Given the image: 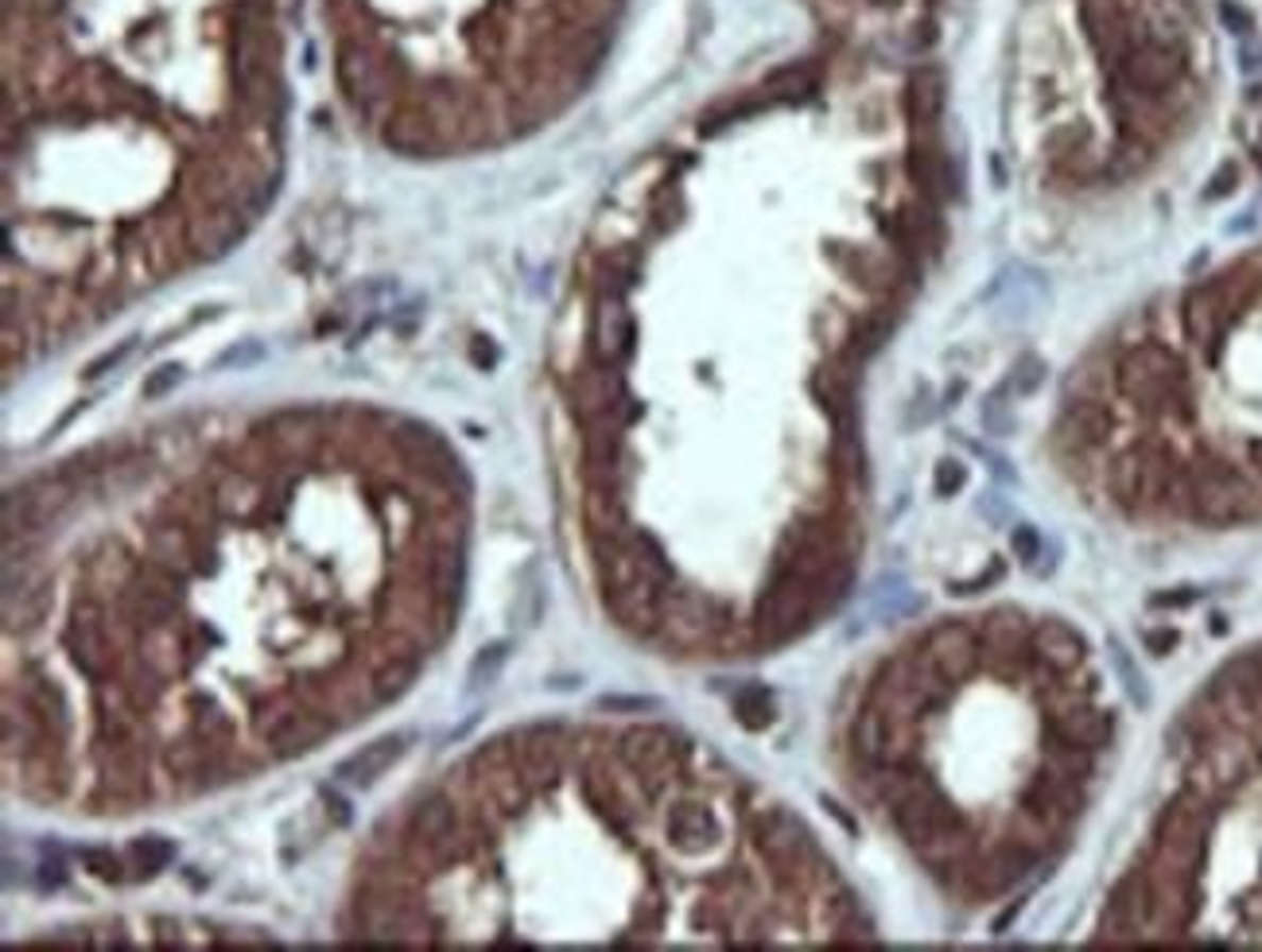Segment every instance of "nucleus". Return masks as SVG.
<instances>
[{"label": "nucleus", "instance_id": "ddd939ff", "mask_svg": "<svg viewBox=\"0 0 1262 952\" xmlns=\"http://www.w3.org/2000/svg\"><path fill=\"white\" fill-rule=\"evenodd\" d=\"M180 377H183V366H175V362L159 366L156 374L144 381V401H159L164 393H171V389L180 386Z\"/></svg>", "mask_w": 1262, "mask_h": 952}, {"label": "nucleus", "instance_id": "f3484780", "mask_svg": "<svg viewBox=\"0 0 1262 952\" xmlns=\"http://www.w3.org/2000/svg\"><path fill=\"white\" fill-rule=\"evenodd\" d=\"M1010 541H1014V552L1022 556V564H1034V560H1041V533H1037L1034 525H1018Z\"/></svg>", "mask_w": 1262, "mask_h": 952}, {"label": "nucleus", "instance_id": "f03ea898", "mask_svg": "<svg viewBox=\"0 0 1262 952\" xmlns=\"http://www.w3.org/2000/svg\"><path fill=\"white\" fill-rule=\"evenodd\" d=\"M1184 510L1193 513L1200 525H1247L1259 517V502H1255L1251 482L1228 463H1208L1193 466L1184 475Z\"/></svg>", "mask_w": 1262, "mask_h": 952}, {"label": "nucleus", "instance_id": "4be33fe9", "mask_svg": "<svg viewBox=\"0 0 1262 952\" xmlns=\"http://www.w3.org/2000/svg\"><path fill=\"white\" fill-rule=\"evenodd\" d=\"M1196 599H1200V591L1177 588L1173 595H1154V599H1149V607H1189V602H1196Z\"/></svg>", "mask_w": 1262, "mask_h": 952}, {"label": "nucleus", "instance_id": "423d86ee", "mask_svg": "<svg viewBox=\"0 0 1262 952\" xmlns=\"http://www.w3.org/2000/svg\"><path fill=\"white\" fill-rule=\"evenodd\" d=\"M405 743H408L405 735H385V738H377V743H370V747H361L358 754H349V759H342L339 766H335V782L354 785V789H370V785L377 782L400 754H405Z\"/></svg>", "mask_w": 1262, "mask_h": 952}, {"label": "nucleus", "instance_id": "f257e3e1", "mask_svg": "<svg viewBox=\"0 0 1262 952\" xmlns=\"http://www.w3.org/2000/svg\"><path fill=\"white\" fill-rule=\"evenodd\" d=\"M1115 381L1123 397H1130L1139 408H1177L1184 405V362L1165 346V342L1142 339L1119 354Z\"/></svg>", "mask_w": 1262, "mask_h": 952}, {"label": "nucleus", "instance_id": "20e7f679", "mask_svg": "<svg viewBox=\"0 0 1262 952\" xmlns=\"http://www.w3.org/2000/svg\"><path fill=\"white\" fill-rule=\"evenodd\" d=\"M1029 642H1034L1037 658L1045 661L1057 677H1072L1088 661V642L1069 623H1060V618H1037V623H1029Z\"/></svg>", "mask_w": 1262, "mask_h": 952}, {"label": "nucleus", "instance_id": "9b49d317", "mask_svg": "<svg viewBox=\"0 0 1262 952\" xmlns=\"http://www.w3.org/2000/svg\"><path fill=\"white\" fill-rule=\"evenodd\" d=\"M963 482H968V466L963 463H956V459H940V463H936V475H933L936 498H952V494H959Z\"/></svg>", "mask_w": 1262, "mask_h": 952}, {"label": "nucleus", "instance_id": "412c9836", "mask_svg": "<svg viewBox=\"0 0 1262 952\" xmlns=\"http://www.w3.org/2000/svg\"><path fill=\"white\" fill-rule=\"evenodd\" d=\"M323 805H327V816H330V820H335L339 828L349 824V805L342 801L339 794H335V789H323Z\"/></svg>", "mask_w": 1262, "mask_h": 952}, {"label": "nucleus", "instance_id": "a211bd4d", "mask_svg": "<svg viewBox=\"0 0 1262 952\" xmlns=\"http://www.w3.org/2000/svg\"><path fill=\"white\" fill-rule=\"evenodd\" d=\"M1003 576H1006V564H1003V560H994V564L983 567L975 579H968V583H956V595H975V591H987V588H994V583H999Z\"/></svg>", "mask_w": 1262, "mask_h": 952}, {"label": "nucleus", "instance_id": "1a4fd4ad", "mask_svg": "<svg viewBox=\"0 0 1262 952\" xmlns=\"http://www.w3.org/2000/svg\"><path fill=\"white\" fill-rule=\"evenodd\" d=\"M129 855L136 860V871L144 874V879H152V874H159L171 860H175V844L164 836H140V839H133Z\"/></svg>", "mask_w": 1262, "mask_h": 952}, {"label": "nucleus", "instance_id": "aec40b11", "mask_svg": "<svg viewBox=\"0 0 1262 952\" xmlns=\"http://www.w3.org/2000/svg\"><path fill=\"white\" fill-rule=\"evenodd\" d=\"M1142 638H1146V646L1154 649L1158 658H1165V653H1170V649L1181 642V634H1177V630H1146Z\"/></svg>", "mask_w": 1262, "mask_h": 952}, {"label": "nucleus", "instance_id": "f8f14e48", "mask_svg": "<svg viewBox=\"0 0 1262 952\" xmlns=\"http://www.w3.org/2000/svg\"><path fill=\"white\" fill-rule=\"evenodd\" d=\"M1041 381H1045V362H1041V358H1034V354H1026V358L1014 366V374H1010V386H1014L1018 397H1029V393H1037V389H1041Z\"/></svg>", "mask_w": 1262, "mask_h": 952}, {"label": "nucleus", "instance_id": "39448f33", "mask_svg": "<svg viewBox=\"0 0 1262 952\" xmlns=\"http://www.w3.org/2000/svg\"><path fill=\"white\" fill-rule=\"evenodd\" d=\"M591 342H595V362L598 366H621L633 354L637 342V323L621 307V300H607L595 311V327H591Z\"/></svg>", "mask_w": 1262, "mask_h": 952}, {"label": "nucleus", "instance_id": "7ed1b4c3", "mask_svg": "<svg viewBox=\"0 0 1262 952\" xmlns=\"http://www.w3.org/2000/svg\"><path fill=\"white\" fill-rule=\"evenodd\" d=\"M665 839L680 851V855H703V851L719 848L722 820L715 816V809L703 805V801L680 797V801H672L665 813Z\"/></svg>", "mask_w": 1262, "mask_h": 952}, {"label": "nucleus", "instance_id": "4468645a", "mask_svg": "<svg viewBox=\"0 0 1262 952\" xmlns=\"http://www.w3.org/2000/svg\"><path fill=\"white\" fill-rule=\"evenodd\" d=\"M63 883H67V867H63V860H58V848L47 844L44 863H39V886H44V890H58Z\"/></svg>", "mask_w": 1262, "mask_h": 952}, {"label": "nucleus", "instance_id": "dca6fc26", "mask_svg": "<svg viewBox=\"0 0 1262 952\" xmlns=\"http://www.w3.org/2000/svg\"><path fill=\"white\" fill-rule=\"evenodd\" d=\"M1111 653H1115V665H1119V673H1123V680H1127V688H1130V696H1135V703H1146V688H1142V677H1139V669H1135V661L1127 658V649L1123 646H1115V642H1111Z\"/></svg>", "mask_w": 1262, "mask_h": 952}, {"label": "nucleus", "instance_id": "9d476101", "mask_svg": "<svg viewBox=\"0 0 1262 952\" xmlns=\"http://www.w3.org/2000/svg\"><path fill=\"white\" fill-rule=\"evenodd\" d=\"M79 860H82V867H86L90 874H98L102 883H121L124 879L121 860H117L109 848H79Z\"/></svg>", "mask_w": 1262, "mask_h": 952}, {"label": "nucleus", "instance_id": "6ab92c4d", "mask_svg": "<svg viewBox=\"0 0 1262 952\" xmlns=\"http://www.w3.org/2000/svg\"><path fill=\"white\" fill-rule=\"evenodd\" d=\"M602 712H653L656 700H637V696H602L598 700Z\"/></svg>", "mask_w": 1262, "mask_h": 952}, {"label": "nucleus", "instance_id": "6e6552de", "mask_svg": "<svg viewBox=\"0 0 1262 952\" xmlns=\"http://www.w3.org/2000/svg\"><path fill=\"white\" fill-rule=\"evenodd\" d=\"M509 649H513L509 642H490V646L478 649V653H474V661H471V669H466V692L490 688V684L497 680V673L506 669Z\"/></svg>", "mask_w": 1262, "mask_h": 952}, {"label": "nucleus", "instance_id": "0eeeda50", "mask_svg": "<svg viewBox=\"0 0 1262 952\" xmlns=\"http://www.w3.org/2000/svg\"><path fill=\"white\" fill-rule=\"evenodd\" d=\"M773 715H778V708H773V692L766 684L750 680V684H743V688L734 692V719L746 731H766L773 724Z\"/></svg>", "mask_w": 1262, "mask_h": 952}, {"label": "nucleus", "instance_id": "5701e85b", "mask_svg": "<svg viewBox=\"0 0 1262 952\" xmlns=\"http://www.w3.org/2000/svg\"><path fill=\"white\" fill-rule=\"evenodd\" d=\"M1235 175H1240V171H1235V164H1228V168H1224V175H1216V180L1208 183V194H1205V199H1220V194H1228V191H1231V183H1235Z\"/></svg>", "mask_w": 1262, "mask_h": 952}, {"label": "nucleus", "instance_id": "2eb2a0df", "mask_svg": "<svg viewBox=\"0 0 1262 952\" xmlns=\"http://www.w3.org/2000/svg\"><path fill=\"white\" fill-rule=\"evenodd\" d=\"M133 346H136V339H124L121 346H117V351H105L102 358H93V362L86 366V374H82V377H90V381H98V377H102V374H109V370H117V366H121L124 358H129V354H133Z\"/></svg>", "mask_w": 1262, "mask_h": 952}]
</instances>
